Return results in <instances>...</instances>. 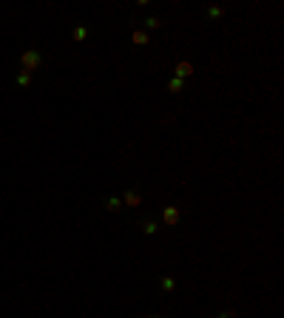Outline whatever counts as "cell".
Wrapping results in <instances>:
<instances>
[{
    "label": "cell",
    "mask_w": 284,
    "mask_h": 318,
    "mask_svg": "<svg viewBox=\"0 0 284 318\" xmlns=\"http://www.w3.org/2000/svg\"><path fill=\"white\" fill-rule=\"evenodd\" d=\"M43 66V54L37 49H29L20 54V71H26V74H32V71H37V68Z\"/></svg>",
    "instance_id": "6da1fadb"
},
{
    "label": "cell",
    "mask_w": 284,
    "mask_h": 318,
    "mask_svg": "<svg viewBox=\"0 0 284 318\" xmlns=\"http://www.w3.org/2000/svg\"><path fill=\"white\" fill-rule=\"evenodd\" d=\"M179 219H182V210H179L176 205H165V210H162V222H165L168 227H176Z\"/></svg>",
    "instance_id": "7a4b0ae2"
},
{
    "label": "cell",
    "mask_w": 284,
    "mask_h": 318,
    "mask_svg": "<svg viewBox=\"0 0 284 318\" xmlns=\"http://www.w3.org/2000/svg\"><path fill=\"white\" fill-rule=\"evenodd\" d=\"M190 74H193V63H190V60H179L176 68H173V77L185 80V77H190Z\"/></svg>",
    "instance_id": "3957f363"
},
{
    "label": "cell",
    "mask_w": 284,
    "mask_h": 318,
    "mask_svg": "<svg viewBox=\"0 0 284 318\" xmlns=\"http://www.w3.org/2000/svg\"><path fill=\"white\" fill-rule=\"evenodd\" d=\"M122 205L139 207V205H142V193H139V190H125V193H122Z\"/></svg>",
    "instance_id": "277c9868"
},
{
    "label": "cell",
    "mask_w": 284,
    "mask_h": 318,
    "mask_svg": "<svg viewBox=\"0 0 284 318\" xmlns=\"http://www.w3.org/2000/svg\"><path fill=\"white\" fill-rule=\"evenodd\" d=\"M131 43H134V46H148L151 34L145 32V29H131Z\"/></svg>",
    "instance_id": "5b68a950"
},
{
    "label": "cell",
    "mask_w": 284,
    "mask_h": 318,
    "mask_svg": "<svg viewBox=\"0 0 284 318\" xmlns=\"http://www.w3.org/2000/svg\"><path fill=\"white\" fill-rule=\"evenodd\" d=\"M205 15H208V20H210V23H216V20H222V17H225V6L213 3V6H208V12H205Z\"/></svg>",
    "instance_id": "8992f818"
},
{
    "label": "cell",
    "mask_w": 284,
    "mask_h": 318,
    "mask_svg": "<svg viewBox=\"0 0 284 318\" xmlns=\"http://www.w3.org/2000/svg\"><path fill=\"white\" fill-rule=\"evenodd\" d=\"M139 224H142V233H145V236H153V233H156V230H159V224H156V219H151V216H145V219H142V222H139Z\"/></svg>",
    "instance_id": "52a82bcc"
},
{
    "label": "cell",
    "mask_w": 284,
    "mask_h": 318,
    "mask_svg": "<svg viewBox=\"0 0 284 318\" xmlns=\"http://www.w3.org/2000/svg\"><path fill=\"white\" fill-rule=\"evenodd\" d=\"M88 34H91V29H88V26H74L71 37H74V43H85V40H88Z\"/></svg>",
    "instance_id": "ba28073f"
},
{
    "label": "cell",
    "mask_w": 284,
    "mask_h": 318,
    "mask_svg": "<svg viewBox=\"0 0 284 318\" xmlns=\"http://www.w3.org/2000/svg\"><path fill=\"white\" fill-rule=\"evenodd\" d=\"M159 290H162V293H173V290H176V279H173V276H162V279H159Z\"/></svg>",
    "instance_id": "9c48e42d"
},
{
    "label": "cell",
    "mask_w": 284,
    "mask_h": 318,
    "mask_svg": "<svg viewBox=\"0 0 284 318\" xmlns=\"http://www.w3.org/2000/svg\"><path fill=\"white\" fill-rule=\"evenodd\" d=\"M142 23H145V32H156V29H162V20H159V17H145V20H142Z\"/></svg>",
    "instance_id": "30bf717a"
},
{
    "label": "cell",
    "mask_w": 284,
    "mask_h": 318,
    "mask_svg": "<svg viewBox=\"0 0 284 318\" xmlns=\"http://www.w3.org/2000/svg\"><path fill=\"white\" fill-rule=\"evenodd\" d=\"M182 88H185V80H179V77H170V80H168V91H170V94H179Z\"/></svg>",
    "instance_id": "8fae6325"
},
{
    "label": "cell",
    "mask_w": 284,
    "mask_h": 318,
    "mask_svg": "<svg viewBox=\"0 0 284 318\" xmlns=\"http://www.w3.org/2000/svg\"><path fill=\"white\" fill-rule=\"evenodd\" d=\"M119 207H122V199H119V196H108V199H105V210L117 213Z\"/></svg>",
    "instance_id": "7c38bea8"
},
{
    "label": "cell",
    "mask_w": 284,
    "mask_h": 318,
    "mask_svg": "<svg viewBox=\"0 0 284 318\" xmlns=\"http://www.w3.org/2000/svg\"><path fill=\"white\" fill-rule=\"evenodd\" d=\"M15 83L20 85V88H29V85H32V74H26V71H17Z\"/></svg>",
    "instance_id": "4fadbf2b"
},
{
    "label": "cell",
    "mask_w": 284,
    "mask_h": 318,
    "mask_svg": "<svg viewBox=\"0 0 284 318\" xmlns=\"http://www.w3.org/2000/svg\"><path fill=\"white\" fill-rule=\"evenodd\" d=\"M216 318H236V313H233V310H225V313H219Z\"/></svg>",
    "instance_id": "5bb4252c"
},
{
    "label": "cell",
    "mask_w": 284,
    "mask_h": 318,
    "mask_svg": "<svg viewBox=\"0 0 284 318\" xmlns=\"http://www.w3.org/2000/svg\"><path fill=\"white\" fill-rule=\"evenodd\" d=\"M145 318H165V316H145Z\"/></svg>",
    "instance_id": "9a60e30c"
}]
</instances>
